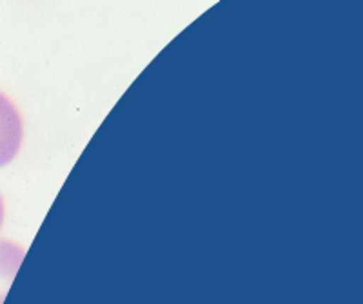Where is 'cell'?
Segmentation results:
<instances>
[{"label":"cell","instance_id":"1","mask_svg":"<svg viewBox=\"0 0 363 304\" xmlns=\"http://www.w3.org/2000/svg\"><path fill=\"white\" fill-rule=\"evenodd\" d=\"M24 142V119L17 104L0 89V168L17 157Z\"/></svg>","mask_w":363,"mask_h":304},{"label":"cell","instance_id":"2","mask_svg":"<svg viewBox=\"0 0 363 304\" xmlns=\"http://www.w3.org/2000/svg\"><path fill=\"white\" fill-rule=\"evenodd\" d=\"M4 217H6V206H4V199H2V193H0V228L4 224Z\"/></svg>","mask_w":363,"mask_h":304}]
</instances>
